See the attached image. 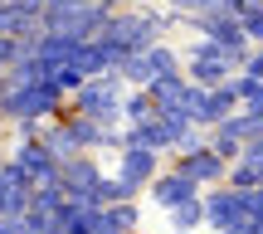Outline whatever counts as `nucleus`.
<instances>
[{
    "label": "nucleus",
    "instance_id": "6ab92c4d",
    "mask_svg": "<svg viewBox=\"0 0 263 234\" xmlns=\"http://www.w3.org/2000/svg\"><path fill=\"white\" fill-rule=\"evenodd\" d=\"M103 210H112V220L122 225V234H137V220H141L137 200H117V205H103Z\"/></svg>",
    "mask_w": 263,
    "mask_h": 234
},
{
    "label": "nucleus",
    "instance_id": "20e7f679",
    "mask_svg": "<svg viewBox=\"0 0 263 234\" xmlns=\"http://www.w3.org/2000/svg\"><path fill=\"white\" fill-rule=\"evenodd\" d=\"M117 10H122L117 0H78V5L44 10V34H59V39H98Z\"/></svg>",
    "mask_w": 263,
    "mask_h": 234
},
{
    "label": "nucleus",
    "instance_id": "ddd939ff",
    "mask_svg": "<svg viewBox=\"0 0 263 234\" xmlns=\"http://www.w3.org/2000/svg\"><path fill=\"white\" fill-rule=\"evenodd\" d=\"M29 195H34V186L25 181V171L15 161H0V215H25Z\"/></svg>",
    "mask_w": 263,
    "mask_h": 234
},
{
    "label": "nucleus",
    "instance_id": "f03ea898",
    "mask_svg": "<svg viewBox=\"0 0 263 234\" xmlns=\"http://www.w3.org/2000/svg\"><path fill=\"white\" fill-rule=\"evenodd\" d=\"M171 25H180L176 10H117V15L107 20L103 39H112V44L127 49V54H141V49L161 44V34H166Z\"/></svg>",
    "mask_w": 263,
    "mask_h": 234
},
{
    "label": "nucleus",
    "instance_id": "a211bd4d",
    "mask_svg": "<svg viewBox=\"0 0 263 234\" xmlns=\"http://www.w3.org/2000/svg\"><path fill=\"white\" fill-rule=\"evenodd\" d=\"M239 29L254 49H263V0H254L249 10H239Z\"/></svg>",
    "mask_w": 263,
    "mask_h": 234
},
{
    "label": "nucleus",
    "instance_id": "5701e85b",
    "mask_svg": "<svg viewBox=\"0 0 263 234\" xmlns=\"http://www.w3.org/2000/svg\"><path fill=\"white\" fill-rule=\"evenodd\" d=\"M171 234H180V229H171Z\"/></svg>",
    "mask_w": 263,
    "mask_h": 234
},
{
    "label": "nucleus",
    "instance_id": "aec40b11",
    "mask_svg": "<svg viewBox=\"0 0 263 234\" xmlns=\"http://www.w3.org/2000/svg\"><path fill=\"white\" fill-rule=\"evenodd\" d=\"M239 74H249V78H258V83H263V49H254V54H249V64L239 68Z\"/></svg>",
    "mask_w": 263,
    "mask_h": 234
},
{
    "label": "nucleus",
    "instance_id": "423d86ee",
    "mask_svg": "<svg viewBox=\"0 0 263 234\" xmlns=\"http://www.w3.org/2000/svg\"><path fill=\"white\" fill-rule=\"evenodd\" d=\"M171 74H185V68H180V54L171 44H151V49H141V54H132L127 64H122L127 88H146V83L171 78Z\"/></svg>",
    "mask_w": 263,
    "mask_h": 234
},
{
    "label": "nucleus",
    "instance_id": "f8f14e48",
    "mask_svg": "<svg viewBox=\"0 0 263 234\" xmlns=\"http://www.w3.org/2000/svg\"><path fill=\"white\" fill-rule=\"evenodd\" d=\"M244 200H239V190L234 186H210L205 190V225L210 229H229V225H239L244 220Z\"/></svg>",
    "mask_w": 263,
    "mask_h": 234
},
{
    "label": "nucleus",
    "instance_id": "4be33fe9",
    "mask_svg": "<svg viewBox=\"0 0 263 234\" xmlns=\"http://www.w3.org/2000/svg\"><path fill=\"white\" fill-rule=\"evenodd\" d=\"M219 234H263V229L249 225V220H239V225H229V229H219Z\"/></svg>",
    "mask_w": 263,
    "mask_h": 234
},
{
    "label": "nucleus",
    "instance_id": "2eb2a0df",
    "mask_svg": "<svg viewBox=\"0 0 263 234\" xmlns=\"http://www.w3.org/2000/svg\"><path fill=\"white\" fill-rule=\"evenodd\" d=\"M98 215H103L98 200H68V205L59 210V229H64V234H93Z\"/></svg>",
    "mask_w": 263,
    "mask_h": 234
},
{
    "label": "nucleus",
    "instance_id": "9d476101",
    "mask_svg": "<svg viewBox=\"0 0 263 234\" xmlns=\"http://www.w3.org/2000/svg\"><path fill=\"white\" fill-rule=\"evenodd\" d=\"M146 195H151V200H156V205H161V210L171 215V210H180L185 200H200L205 190H200V186H195L190 176H180V171H171V166H166V171H161V176H156V181L146 186Z\"/></svg>",
    "mask_w": 263,
    "mask_h": 234
},
{
    "label": "nucleus",
    "instance_id": "f257e3e1",
    "mask_svg": "<svg viewBox=\"0 0 263 234\" xmlns=\"http://www.w3.org/2000/svg\"><path fill=\"white\" fill-rule=\"evenodd\" d=\"M68 113V98L49 83H5L0 78V122H54Z\"/></svg>",
    "mask_w": 263,
    "mask_h": 234
},
{
    "label": "nucleus",
    "instance_id": "9b49d317",
    "mask_svg": "<svg viewBox=\"0 0 263 234\" xmlns=\"http://www.w3.org/2000/svg\"><path fill=\"white\" fill-rule=\"evenodd\" d=\"M171 171L190 176L200 190H210V186H224V181H229V166H224V161H219L210 147H205V151H190V156H176V161H171Z\"/></svg>",
    "mask_w": 263,
    "mask_h": 234
},
{
    "label": "nucleus",
    "instance_id": "412c9836",
    "mask_svg": "<svg viewBox=\"0 0 263 234\" xmlns=\"http://www.w3.org/2000/svg\"><path fill=\"white\" fill-rule=\"evenodd\" d=\"M244 113H254V117H263V83H258V93L244 103Z\"/></svg>",
    "mask_w": 263,
    "mask_h": 234
},
{
    "label": "nucleus",
    "instance_id": "1a4fd4ad",
    "mask_svg": "<svg viewBox=\"0 0 263 234\" xmlns=\"http://www.w3.org/2000/svg\"><path fill=\"white\" fill-rule=\"evenodd\" d=\"M59 186H64L68 200H93V190L103 186V166L93 156H73L59 166Z\"/></svg>",
    "mask_w": 263,
    "mask_h": 234
},
{
    "label": "nucleus",
    "instance_id": "0eeeda50",
    "mask_svg": "<svg viewBox=\"0 0 263 234\" xmlns=\"http://www.w3.org/2000/svg\"><path fill=\"white\" fill-rule=\"evenodd\" d=\"M10 161H15V166L25 171V181H29L34 190H44V186H59V156H54V151H49L39 137H34V141H20Z\"/></svg>",
    "mask_w": 263,
    "mask_h": 234
},
{
    "label": "nucleus",
    "instance_id": "dca6fc26",
    "mask_svg": "<svg viewBox=\"0 0 263 234\" xmlns=\"http://www.w3.org/2000/svg\"><path fill=\"white\" fill-rule=\"evenodd\" d=\"M151 117H156L151 93H146V88H127V98H122V127H146Z\"/></svg>",
    "mask_w": 263,
    "mask_h": 234
},
{
    "label": "nucleus",
    "instance_id": "39448f33",
    "mask_svg": "<svg viewBox=\"0 0 263 234\" xmlns=\"http://www.w3.org/2000/svg\"><path fill=\"white\" fill-rule=\"evenodd\" d=\"M180 68H185V78H190V83H200V88H224L229 78L239 74L215 39H195V44L185 49V59H180Z\"/></svg>",
    "mask_w": 263,
    "mask_h": 234
},
{
    "label": "nucleus",
    "instance_id": "f3484780",
    "mask_svg": "<svg viewBox=\"0 0 263 234\" xmlns=\"http://www.w3.org/2000/svg\"><path fill=\"white\" fill-rule=\"evenodd\" d=\"M200 225H205V195H200V200H185L180 210H171V229H180V234H195Z\"/></svg>",
    "mask_w": 263,
    "mask_h": 234
},
{
    "label": "nucleus",
    "instance_id": "6e6552de",
    "mask_svg": "<svg viewBox=\"0 0 263 234\" xmlns=\"http://www.w3.org/2000/svg\"><path fill=\"white\" fill-rule=\"evenodd\" d=\"M117 156H122L117 161V181H127L132 190H146L151 181L166 171L161 166V151H151V147H122Z\"/></svg>",
    "mask_w": 263,
    "mask_h": 234
},
{
    "label": "nucleus",
    "instance_id": "7ed1b4c3",
    "mask_svg": "<svg viewBox=\"0 0 263 234\" xmlns=\"http://www.w3.org/2000/svg\"><path fill=\"white\" fill-rule=\"evenodd\" d=\"M122 98H127L122 68H107V74L88 78V83L68 98V113H83V117L103 122V127H117V122H122Z\"/></svg>",
    "mask_w": 263,
    "mask_h": 234
},
{
    "label": "nucleus",
    "instance_id": "4468645a",
    "mask_svg": "<svg viewBox=\"0 0 263 234\" xmlns=\"http://www.w3.org/2000/svg\"><path fill=\"white\" fill-rule=\"evenodd\" d=\"M234 113H239V98L229 93V83H224V88H210V93H205V107H200V117H195V127L215 132L219 122H229Z\"/></svg>",
    "mask_w": 263,
    "mask_h": 234
},
{
    "label": "nucleus",
    "instance_id": "b1692460",
    "mask_svg": "<svg viewBox=\"0 0 263 234\" xmlns=\"http://www.w3.org/2000/svg\"><path fill=\"white\" fill-rule=\"evenodd\" d=\"M166 5H171V0H166Z\"/></svg>",
    "mask_w": 263,
    "mask_h": 234
}]
</instances>
